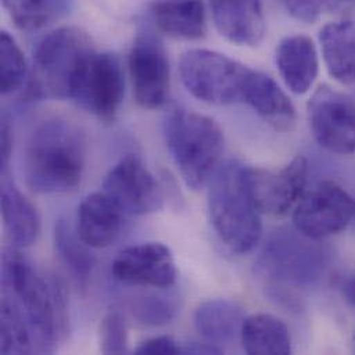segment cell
Segmentation results:
<instances>
[{
	"label": "cell",
	"mask_w": 355,
	"mask_h": 355,
	"mask_svg": "<svg viewBox=\"0 0 355 355\" xmlns=\"http://www.w3.org/2000/svg\"><path fill=\"white\" fill-rule=\"evenodd\" d=\"M129 71L137 104L146 110L162 108L171 94V65L157 39H136L129 54Z\"/></svg>",
	"instance_id": "11"
},
{
	"label": "cell",
	"mask_w": 355,
	"mask_h": 355,
	"mask_svg": "<svg viewBox=\"0 0 355 355\" xmlns=\"http://www.w3.org/2000/svg\"><path fill=\"white\" fill-rule=\"evenodd\" d=\"M125 96V75L116 55L107 51L87 54L71 86L69 100L100 121L116 118Z\"/></svg>",
	"instance_id": "7"
},
{
	"label": "cell",
	"mask_w": 355,
	"mask_h": 355,
	"mask_svg": "<svg viewBox=\"0 0 355 355\" xmlns=\"http://www.w3.org/2000/svg\"><path fill=\"white\" fill-rule=\"evenodd\" d=\"M355 217V199L340 184L327 180L306 191L293 209V225L307 239H322L346 230Z\"/></svg>",
	"instance_id": "8"
},
{
	"label": "cell",
	"mask_w": 355,
	"mask_h": 355,
	"mask_svg": "<svg viewBox=\"0 0 355 355\" xmlns=\"http://www.w3.org/2000/svg\"><path fill=\"white\" fill-rule=\"evenodd\" d=\"M11 150H12V129L10 126V122L6 116H3L1 119V168L3 171L7 168L10 155H11Z\"/></svg>",
	"instance_id": "32"
},
{
	"label": "cell",
	"mask_w": 355,
	"mask_h": 355,
	"mask_svg": "<svg viewBox=\"0 0 355 355\" xmlns=\"http://www.w3.org/2000/svg\"><path fill=\"white\" fill-rule=\"evenodd\" d=\"M248 72L249 67L206 49L188 50L178 62V73L185 90L210 105L241 103Z\"/></svg>",
	"instance_id": "6"
},
{
	"label": "cell",
	"mask_w": 355,
	"mask_h": 355,
	"mask_svg": "<svg viewBox=\"0 0 355 355\" xmlns=\"http://www.w3.org/2000/svg\"><path fill=\"white\" fill-rule=\"evenodd\" d=\"M211 18L218 33L236 46L254 47L266 33L260 0H210Z\"/></svg>",
	"instance_id": "14"
},
{
	"label": "cell",
	"mask_w": 355,
	"mask_h": 355,
	"mask_svg": "<svg viewBox=\"0 0 355 355\" xmlns=\"http://www.w3.org/2000/svg\"><path fill=\"white\" fill-rule=\"evenodd\" d=\"M275 62L285 86L303 96L313 87L320 69L317 47L306 35H292L282 39L277 47Z\"/></svg>",
	"instance_id": "17"
},
{
	"label": "cell",
	"mask_w": 355,
	"mask_h": 355,
	"mask_svg": "<svg viewBox=\"0 0 355 355\" xmlns=\"http://www.w3.org/2000/svg\"><path fill=\"white\" fill-rule=\"evenodd\" d=\"M54 239L64 266L80 286H86L96 266V257L90 252L92 248L80 239L76 228H72L65 220L55 224Z\"/></svg>",
	"instance_id": "24"
},
{
	"label": "cell",
	"mask_w": 355,
	"mask_h": 355,
	"mask_svg": "<svg viewBox=\"0 0 355 355\" xmlns=\"http://www.w3.org/2000/svg\"><path fill=\"white\" fill-rule=\"evenodd\" d=\"M133 315L136 320L147 327H162L173 320L175 309L171 302L162 297H143L136 302L133 307Z\"/></svg>",
	"instance_id": "29"
},
{
	"label": "cell",
	"mask_w": 355,
	"mask_h": 355,
	"mask_svg": "<svg viewBox=\"0 0 355 355\" xmlns=\"http://www.w3.org/2000/svg\"><path fill=\"white\" fill-rule=\"evenodd\" d=\"M103 188L126 214H150L164 206L157 178L136 155L123 157L104 178Z\"/></svg>",
	"instance_id": "10"
},
{
	"label": "cell",
	"mask_w": 355,
	"mask_h": 355,
	"mask_svg": "<svg viewBox=\"0 0 355 355\" xmlns=\"http://www.w3.org/2000/svg\"><path fill=\"white\" fill-rule=\"evenodd\" d=\"M168 151L184 182L193 191L203 188L221 165L224 135L209 116L175 110L164 122Z\"/></svg>",
	"instance_id": "4"
},
{
	"label": "cell",
	"mask_w": 355,
	"mask_h": 355,
	"mask_svg": "<svg viewBox=\"0 0 355 355\" xmlns=\"http://www.w3.org/2000/svg\"><path fill=\"white\" fill-rule=\"evenodd\" d=\"M209 182V216L216 235L232 253H249L263 232V213L250 188L249 166L227 161Z\"/></svg>",
	"instance_id": "3"
},
{
	"label": "cell",
	"mask_w": 355,
	"mask_h": 355,
	"mask_svg": "<svg viewBox=\"0 0 355 355\" xmlns=\"http://www.w3.org/2000/svg\"><path fill=\"white\" fill-rule=\"evenodd\" d=\"M136 354L141 355H176L182 354V347L171 336H157L143 342Z\"/></svg>",
	"instance_id": "31"
},
{
	"label": "cell",
	"mask_w": 355,
	"mask_h": 355,
	"mask_svg": "<svg viewBox=\"0 0 355 355\" xmlns=\"http://www.w3.org/2000/svg\"><path fill=\"white\" fill-rule=\"evenodd\" d=\"M4 281L33 328L39 352L54 350L69 332L68 297L62 282L17 252L4 257Z\"/></svg>",
	"instance_id": "2"
},
{
	"label": "cell",
	"mask_w": 355,
	"mask_h": 355,
	"mask_svg": "<svg viewBox=\"0 0 355 355\" xmlns=\"http://www.w3.org/2000/svg\"><path fill=\"white\" fill-rule=\"evenodd\" d=\"M310 130L328 153L347 157L355 154V103L347 94L320 86L307 104Z\"/></svg>",
	"instance_id": "9"
},
{
	"label": "cell",
	"mask_w": 355,
	"mask_h": 355,
	"mask_svg": "<svg viewBox=\"0 0 355 355\" xmlns=\"http://www.w3.org/2000/svg\"><path fill=\"white\" fill-rule=\"evenodd\" d=\"M36 335L19 303L12 297L1 302V353L29 354L36 350ZM37 342V340H36Z\"/></svg>",
	"instance_id": "25"
},
{
	"label": "cell",
	"mask_w": 355,
	"mask_h": 355,
	"mask_svg": "<svg viewBox=\"0 0 355 355\" xmlns=\"http://www.w3.org/2000/svg\"><path fill=\"white\" fill-rule=\"evenodd\" d=\"M129 347L128 324L119 310H110L100 325V350L104 354H123Z\"/></svg>",
	"instance_id": "27"
},
{
	"label": "cell",
	"mask_w": 355,
	"mask_h": 355,
	"mask_svg": "<svg viewBox=\"0 0 355 355\" xmlns=\"http://www.w3.org/2000/svg\"><path fill=\"white\" fill-rule=\"evenodd\" d=\"M320 44L329 75L339 83H355V21L342 19L324 25Z\"/></svg>",
	"instance_id": "19"
},
{
	"label": "cell",
	"mask_w": 355,
	"mask_h": 355,
	"mask_svg": "<svg viewBox=\"0 0 355 355\" xmlns=\"http://www.w3.org/2000/svg\"><path fill=\"white\" fill-rule=\"evenodd\" d=\"M151 12L158 31L172 39L198 40L206 33V8L202 0H164Z\"/></svg>",
	"instance_id": "21"
},
{
	"label": "cell",
	"mask_w": 355,
	"mask_h": 355,
	"mask_svg": "<svg viewBox=\"0 0 355 355\" xmlns=\"http://www.w3.org/2000/svg\"><path fill=\"white\" fill-rule=\"evenodd\" d=\"M239 339L248 354H292L289 328L271 314H254L245 318Z\"/></svg>",
	"instance_id": "22"
},
{
	"label": "cell",
	"mask_w": 355,
	"mask_h": 355,
	"mask_svg": "<svg viewBox=\"0 0 355 355\" xmlns=\"http://www.w3.org/2000/svg\"><path fill=\"white\" fill-rule=\"evenodd\" d=\"M1 217L14 246L28 248L37 241L40 234L39 213L6 172H3L1 180Z\"/></svg>",
	"instance_id": "18"
},
{
	"label": "cell",
	"mask_w": 355,
	"mask_h": 355,
	"mask_svg": "<svg viewBox=\"0 0 355 355\" xmlns=\"http://www.w3.org/2000/svg\"><path fill=\"white\" fill-rule=\"evenodd\" d=\"M307 250L293 238H277L266 246L264 270L271 272V277H279L285 282L302 284L309 279L306 254Z\"/></svg>",
	"instance_id": "23"
},
{
	"label": "cell",
	"mask_w": 355,
	"mask_h": 355,
	"mask_svg": "<svg viewBox=\"0 0 355 355\" xmlns=\"http://www.w3.org/2000/svg\"><path fill=\"white\" fill-rule=\"evenodd\" d=\"M354 350H355V334H354Z\"/></svg>",
	"instance_id": "35"
},
{
	"label": "cell",
	"mask_w": 355,
	"mask_h": 355,
	"mask_svg": "<svg viewBox=\"0 0 355 355\" xmlns=\"http://www.w3.org/2000/svg\"><path fill=\"white\" fill-rule=\"evenodd\" d=\"M309 162L299 155L278 172L249 168V182L261 213L281 217L295 209L306 192Z\"/></svg>",
	"instance_id": "12"
},
{
	"label": "cell",
	"mask_w": 355,
	"mask_h": 355,
	"mask_svg": "<svg viewBox=\"0 0 355 355\" xmlns=\"http://www.w3.org/2000/svg\"><path fill=\"white\" fill-rule=\"evenodd\" d=\"M281 1L292 17L306 24L317 22L321 18L324 10H327L325 0H281Z\"/></svg>",
	"instance_id": "30"
},
{
	"label": "cell",
	"mask_w": 355,
	"mask_h": 355,
	"mask_svg": "<svg viewBox=\"0 0 355 355\" xmlns=\"http://www.w3.org/2000/svg\"><path fill=\"white\" fill-rule=\"evenodd\" d=\"M86 143L80 129L62 118L43 121L32 132L24 155V178L37 193H64L80 184Z\"/></svg>",
	"instance_id": "1"
},
{
	"label": "cell",
	"mask_w": 355,
	"mask_h": 355,
	"mask_svg": "<svg viewBox=\"0 0 355 355\" xmlns=\"http://www.w3.org/2000/svg\"><path fill=\"white\" fill-rule=\"evenodd\" d=\"M3 7L24 31L39 28L47 18V0H1Z\"/></svg>",
	"instance_id": "28"
},
{
	"label": "cell",
	"mask_w": 355,
	"mask_h": 355,
	"mask_svg": "<svg viewBox=\"0 0 355 355\" xmlns=\"http://www.w3.org/2000/svg\"><path fill=\"white\" fill-rule=\"evenodd\" d=\"M114 277L126 285L171 288L176 284L178 268L172 250L159 242L130 246L112 264Z\"/></svg>",
	"instance_id": "13"
},
{
	"label": "cell",
	"mask_w": 355,
	"mask_h": 355,
	"mask_svg": "<svg viewBox=\"0 0 355 355\" xmlns=\"http://www.w3.org/2000/svg\"><path fill=\"white\" fill-rule=\"evenodd\" d=\"M28 76V65L15 39L6 31L0 35V89L1 94L19 90Z\"/></svg>",
	"instance_id": "26"
},
{
	"label": "cell",
	"mask_w": 355,
	"mask_h": 355,
	"mask_svg": "<svg viewBox=\"0 0 355 355\" xmlns=\"http://www.w3.org/2000/svg\"><path fill=\"white\" fill-rule=\"evenodd\" d=\"M355 6V0H325L327 10H346Z\"/></svg>",
	"instance_id": "34"
},
{
	"label": "cell",
	"mask_w": 355,
	"mask_h": 355,
	"mask_svg": "<svg viewBox=\"0 0 355 355\" xmlns=\"http://www.w3.org/2000/svg\"><path fill=\"white\" fill-rule=\"evenodd\" d=\"M92 50L89 37L76 28L49 32L33 51L31 92L46 98H69L72 82Z\"/></svg>",
	"instance_id": "5"
},
{
	"label": "cell",
	"mask_w": 355,
	"mask_h": 355,
	"mask_svg": "<svg viewBox=\"0 0 355 355\" xmlns=\"http://www.w3.org/2000/svg\"><path fill=\"white\" fill-rule=\"evenodd\" d=\"M126 213L118 203L103 192L86 196L78 207L76 232L92 249H103L112 245L123 228Z\"/></svg>",
	"instance_id": "15"
},
{
	"label": "cell",
	"mask_w": 355,
	"mask_h": 355,
	"mask_svg": "<svg viewBox=\"0 0 355 355\" xmlns=\"http://www.w3.org/2000/svg\"><path fill=\"white\" fill-rule=\"evenodd\" d=\"M242 103L277 130H291L296 123V108L279 85L264 72L249 68Z\"/></svg>",
	"instance_id": "16"
},
{
	"label": "cell",
	"mask_w": 355,
	"mask_h": 355,
	"mask_svg": "<svg viewBox=\"0 0 355 355\" xmlns=\"http://www.w3.org/2000/svg\"><path fill=\"white\" fill-rule=\"evenodd\" d=\"M340 291H342V296L345 299V302L355 309V272L347 275L342 285H340Z\"/></svg>",
	"instance_id": "33"
},
{
	"label": "cell",
	"mask_w": 355,
	"mask_h": 355,
	"mask_svg": "<svg viewBox=\"0 0 355 355\" xmlns=\"http://www.w3.org/2000/svg\"><path fill=\"white\" fill-rule=\"evenodd\" d=\"M245 318V311L238 303L213 299L198 306L193 313V327L205 342L220 347L241 336Z\"/></svg>",
	"instance_id": "20"
}]
</instances>
